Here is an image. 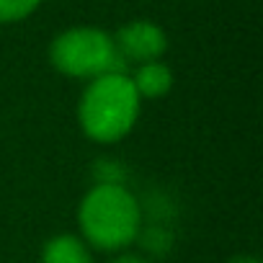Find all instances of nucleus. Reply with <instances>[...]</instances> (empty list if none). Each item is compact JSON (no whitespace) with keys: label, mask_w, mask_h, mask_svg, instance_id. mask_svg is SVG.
Returning <instances> with one entry per match:
<instances>
[{"label":"nucleus","mask_w":263,"mask_h":263,"mask_svg":"<svg viewBox=\"0 0 263 263\" xmlns=\"http://www.w3.org/2000/svg\"><path fill=\"white\" fill-rule=\"evenodd\" d=\"M140 114V96L129 75H103L90 80L80 101V124L85 135L98 142L121 140L135 126Z\"/></svg>","instance_id":"f257e3e1"},{"label":"nucleus","mask_w":263,"mask_h":263,"mask_svg":"<svg viewBox=\"0 0 263 263\" xmlns=\"http://www.w3.org/2000/svg\"><path fill=\"white\" fill-rule=\"evenodd\" d=\"M80 227L96 248H124L140 232V204L121 183H98L80 204Z\"/></svg>","instance_id":"f03ea898"},{"label":"nucleus","mask_w":263,"mask_h":263,"mask_svg":"<svg viewBox=\"0 0 263 263\" xmlns=\"http://www.w3.org/2000/svg\"><path fill=\"white\" fill-rule=\"evenodd\" d=\"M52 65L70 78H103V75H126V62L121 60L114 36L101 29L80 26L60 34L49 49Z\"/></svg>","instance_id":"7ed1b4c3"},{"label":"nucleus","mask_w":263,"mask_h":263,"mask_svg":"<svg viewBox=\"0 0 263 263\" xmlns=\"http://www.w3.org/2000/svg\"><path fill=\"white\" fill-rule=\"evenodd\" d=\"M114 44L126 65L129 62H137V65L155 62L168 49L165 31L153 21H132V24L121 26L114 36Z\"/></svg>","instance_id":"20e7f679"},{"label":"nucleus","mask_w":263,"mask_h":263,"mask_svg":"<svg viewBox=\"0 0 263 263\" xmlns=\"http://www.w3.org/2000/svg\"><path fill=\"white\" fill-rule=\"evenodd\" d=\"M114 263H145V260H140V258H135V255H124V258H119V260H114Z\"/></svg>","instance_id":"1a4fd4ad"},{"label":"nucleus","mask_w":263,"mask_h":263,"mask_svg":"<svg viewBox=\"0 0 263 263\" xmlns=\"http://www.w3.org/2000/svg\"><path fill=\"white\" fill-rule=\"evenodd\" d=\"M129 80H132V85H135V90H137L140 98H160V96H165L171 90L173 72L160 60H155V62L140 65L137 72L132 75Z\"/></svg>","instance_id":"39448f33"},{"label":"nucleus","mask_w":263,"mask_h":263,"mask_svg":"<svg viewBox=\"0 0 263 263\" xmlns=\"http://www.w3.org/2000/svg\"><path fill=\"white\" fill-rule=\"evenodd\" d=\"M42 263H90V253L72 235H57L47 242Z\"/></svg>","instance_id":"423d86ee"},{"label":"nucleus","mask_w":263,"mask_h":263,"mask_svg":"<svg viewBox=\"0 0 263 263\" xmlns=\"http://www.w3.org/2000/svg\"><path fill=\"white\" fill-rule=\"evenodd\" d=\"M42 0H0V24H11L31 16Z\"/></svg>","instance_id":"0eeeda50"},{"label":"nucleus","mask_w":263,"mask_h":263,"mask_svg":"<svg viewBox=\"0 0 263 263\" xmlns=\"http://www.w3.org/2000/svg\"><path fill=\"white\" fill-rule=\"evenodd\" d=\"M230 263H260L258 258H250V255H240V258H235V260H230Z\"/></svg>","instance_id":"6e6552de"}]
</instances>
